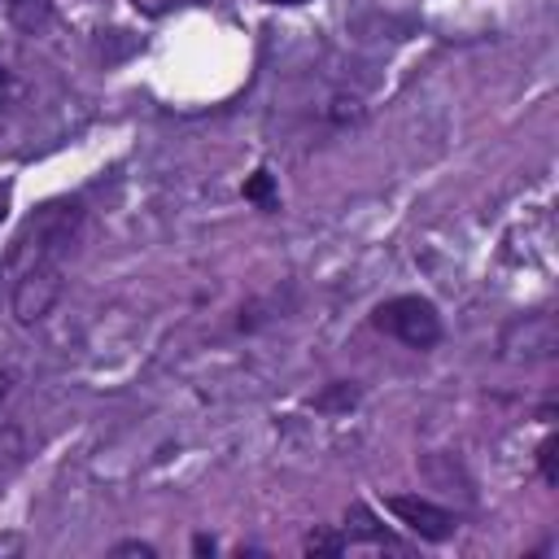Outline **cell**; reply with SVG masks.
Wrapping results in <instances>:
<instances>
[{"mask_svg": "<svg viewBox=\"0 0 559 559\" xmlns=\"http://www.w3.org/2000/svg\"><path fill=\"white\" fill-rule=\"evenodd\" d=\"M79 218H83L79 201H48V205H39V210L22 223V231L13 236V245L4 249L0 275L13 284L17 275H26V271H35V266L57 262V253L74 240Z\"/></svg>", "mask_w": 559, "mask_h": 559, "instance_id": "obj_1", "label": "cell"}, {"mask_svg": "<svg viewBox=\"0 0 559 559\" xmlns=\"http://www.w3.org/2000/svg\"><path fill=\"white\" fill-rule=\"evenodd\" d=\"M376 328L411 349H432L441 341V314L428 297H393L376 310Z\"/></svg>", "mask_w": 559, "mask_h": 559, "instance_id": "obj_2", "label": "cell"}, {"mask_svg": "<svg viewBox=\"0 0 559 559\" xmlns=\"http://www.w3.org/2000/svg\"><path fill=\"white\" fill-rule=\"evenodd\" d=\"M57 297H61V266L57 262L35 266L9 284V306H13L17 323H39L57 306Z\"/></svg>", "mask_w": 559, "mask_h": 559, "instance_id": "obj_3", "label": "cell"}, {"mask_svg": "<svg viewBox=\"0 0 559 559\" xmlns=\"http://www.w3.org/2000/svg\"><path fill=\"white\" fill-rule=\"evenodd\" d=\"M411 533H419V537H428V542H445L450 533H454V515L445 511V507H437V502H428V498H415V493H397V498H389L384 502Z\"/></svg>", "mask_w": 559, "mask_h": 559, "instance_id": "obj_4", "label": "cell"}, {"mask_svg": "<svg viewBox=\"0 0 559 559\" xmlns=\"http://www.w3.org/2000/svg\"><path fill=\"white\" fill-rule=\"evenodd\" d=\"M4 9H9V22L26 35L44 31L48 17H52V0H4Z\"/></svg>", "mask_w": 559, "mask_h": 559, "instance_id": "obj_5", "label": "cell"}, {"mask_svg": "<svg viewBox=\"0 0 559 559\" xmlns=\"http://www.w3.org/2000/svg\"><path fill=\"white\" fill-rule=\"evenodd\" d=\"M17 454H22V437H17L13 428H4V432H0V476H9V472H13Z\"/></svg>", "mask_w": 559, "mask_h": 559, "instance_id": "obj_6", "label": "cell"}, {"mask_svg": "<svg viewBox=\"0 0 559 559\" xmlns=\"http://www.w3.org/2000/svg\"><path fill=\"white\" fill-rule=\"evenodd\" d=\"M354 397H358V393H354L349 384H336V389H332V393H323L314 406H319V411H332V406H354Z\"/></svg>", "mask_w": 559, "mask_h": 559, "instance_id": "obj_7", "label": "cell"}, {"mask_svg": "<svg viewBox=\"0 0 559 559\" xmlns=\"http://www.w3.org/2000/svg\"><path fill=\"white\" fill-rule=\"evenodd\" d=\"M555 450H559V445H555V437H546V441H542V450H537V459H542V476H546V485H555V480H559V467H555Z\"/></svg>", "mask_w": 559, "mask_h": 559, "instance_id": "obj_8", "label": "cell"}, {"mask_svg": "<svg viewBox=\"0 0 559 559\" xmlns=\"http://www.w3.org/2000/svg\"><path fill=\"white\" fill-rule=\"evenodd\" d=\"M175 4H183V0H135V9L148 13V17H162V13H170Z\"/></svg>", "mask_w": 559, "mask_h": 559, "instance_id": "obj_9", "label": "cell"}, {"mask_svg": "<svg viewBox=\"0 0 559 559\" xmlns=\"http://www.w3.org/2000/svg\"><path fill=\"white\" fill-rule=\"evenodd\" d=\"M306 550H323V555H336V550H341V542H336V537H328V533H314V537H306Z\"/></svg>", "mask_w": 559, "mask_h": 559, "instance_id": "obj_10", "label": "cell"}, {"mask_svg": "<svg viewBox=\"0 0 559 559\" xmlns=\"http://www.w3.org/2000/svg\"><path fill=\"white\" fill-rule=\"evenodd\" d=\"M114 555H140V559H153V546H148V542H118Z\"/></svg>", "mask_w": 559, "mask_h": 559, "instance_id": "obj_11", "label": "cell"}, {"mask_svg": "<svg viewBox=\"0 0 559 559\" xmlns=\"http://www.w3.org/2000/svg\"><path fill=\"white\" fill-rule=\"evenodd\" d=\"M266 192H271V175H266V170H258V179H253V183L245 188V197H253V201H262Z\"/></svg>", "mask_w": 559, "mask_h": 559, "instance_id": "obj_12", "label": "cell"}, {"mask_svg": "<svg viewBox=\"0 0 559 559\" xmlns=\"http://www.w3.org/2000/svg\"><path fill=\"white\" fill-rule=\"evenodd\" d=\"M9 197H13V188H9V183H0V218L9 214Z\"/></svg>", "mask_w": 559, "mask_h": 559, "instance_id": "obj_13", "label": "cell"}, {"mask_svg": "<svg viewBox=\"0 0 559 559\" xmlns=\"http://www.w3.org/2000/svg\"><path fill=\"white\" fill-rule=\"evenodd\" d=\"M9 384H13V376H9V371H0V402H4V393H9Z\"/></svg>", "mask_w": 559, "mask_h": 559, "instance_id": "obj_14", "label": "cell"}, {"mask_svg": "<svg viewBox=\"0 0 559 559\" xmlns=\"http://www.w3.org/2000/svg\"><path fill=\"white\" fill-rule=\"evenodd\" d=\"M4 96H9V74L0 70V105H4Z\"/></svg>", "mask_w": 559, "mask_h": 559, "instance_id": "obj_15", "label": "cell"}, {"mask_svg": "<svg viewBox=\"0 0 559 559\" xmlns=\"http://www.w3.org/2000/svg\"><path fill=\"white\" fill-rule=\"evenodd\" d=\"M266 4H306V0H266Z\"/></svg>", "mask_w": 559, "mask_h": 559, "instance_id": "obj_16", "label": "cell"}]
</instances>
